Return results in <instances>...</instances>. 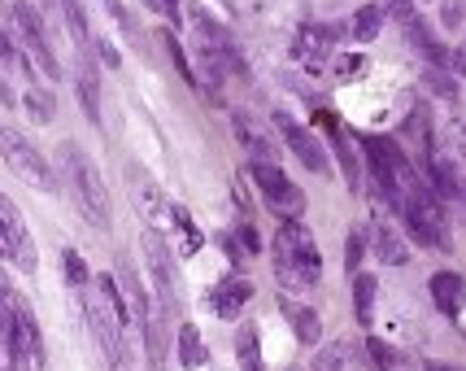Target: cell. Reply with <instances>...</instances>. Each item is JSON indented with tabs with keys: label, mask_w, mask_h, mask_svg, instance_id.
I'll return each instance as SVG.
<instances>
[{
	"label": "cell",
	"mask_w": 466,
	"mask_h": 371,
	"mask_svg": "<svg viewBox=\"0 0 466 371\" xmlns=\"http://www.w3.org/2000/svg\"><path fill=\"white\" fill-rule=\"evenodd\" d=\"M57 158H62V175H66V188H70V197L79 202V210L92 219V223H109V202H105V184H100V170L97 162L79 149V144H62L57 149Z\"/></svg>",
	"instance_id": "obj_1"
},
{
	"label": "cell",
	"mask_w": 466,
	"mask_h": 371,
	"mask_svg": "<svg viewBox=\"0 0 466 371\" xmlns=\"http://www.w3.org/2000/svg\"><path fill=\"white\" fill-rule=\"evenodd\" d=\"M275 271L288 284H318V275H323V254L314 249L309 232L297 219H288L275 237Z\"/></svg>",
	"instance_id": "obj_2"
},
{
	"label": "cell",
	"mask_w": 466,
	"mask_h": 371,
	"mask_svg": "<svg viewBox=\"0 0 466 371\" xmlns=\"http://www.w3.org/2000/svg\"><path fill=\"white\" fill-rule=\"evenodd\" d=\"M405 223H410V232L419 237V245L445 249V214H440V197H436L428 184H419V179L405 184Z\"/></svg>",
	"instance_id": "obj_3"
},
{
	"label": "cell",
	"mask_w": 466,
	"mask_h": 371,
	"mask_svg": "<svg viewBox=\"0 0 466 371\" xmlns=\"http://www.w3.org/2000/svg\"><path fill=\"white\" fill-rule=\"evenodd\" d=\"M83 310H88V324H92V332H97V345L105 349V358L114 363V367H123L127 363V354H123V315H118V306L105 298V289H92L88 298H83Z\"/></svg>",
	"instance_id": "obj_4"
},
{
	"label": "cell",
	"mask_w": 466,
	"mask_h": 371,
	"mask_svg": "<svg viewBox=\"0 0 466 371\" xmlns=\"http://www.w3.org/2000/svg\"><path fill=\"white\" fill-rule=\"evenodd\" d=\"M249 170H253V184L262 188V197H267V205L275 210V214H284V219H301V214H305V193H301L279 167L253 162Z\"/></svg>",
	"instance_id": "obj_5"
},
{
	"label": "cell",
	"mask_w": 466,
	"mask_h": 371,
	"mask_svg": "<svg viewBox=\"0 0 466 371\" xmlns=\"http://www.w3.org/2000/svg\"><path fill=\"white\" fill-rule=\"evenodd\" d=\"M0 149H4V162H9L13 175H22L27 184L44 188V193H57V179H53L48 162H44V158H39V153H35L31 144L13 132V127H4V132H0Z\"/></svg>",
	"instance_id": "obj_6"
},
{
	"label": "cell",
	"mask_w": 466,
	"mask_h": 371,
	"mask_svg": "<svg viewBox=\"0 0 466 371\" xmlns=\"http://www.w3.org/2000/svg\"><path fill=\"white\" fill-rule=\"evenodd\" d=\"M13 22H18V31L27 35L31 66H39L48 79H62V66H57V57H53V44H48V35H44V22H39V13H35L27 0H13Z\"/></svg>",
	"instance_id": "obj_7"
},
{
	"label": "cell",
	"mask_w": 466,
	"mask_h": 371,
	"mask_svg": "<svg viewBox=\"0 0 466 371\" xmlns=\"http://www.w3.org/2000/svg\"><path fill=\"white\" fill-rule=\"evenodd\" d=\"M275 123H279V135L288 140V149H292V153L301 158V167H305V170H314V175H327V153H323V144H318L314 135L305 132V127H301L297 118L279 114Z\"/></svg>",
	"instance_id": "obj_8"
},
{
	"label": "cell",
	"mask_w": 466,
	"mask_h": 371,
	"mask_svg": "<svg viewBox=\"0 0 466 371\" xmlns=\"http://www.w3.org/2000/svg\"><path fill=\"white\" fill-rule=\"evenodd\" d=\"M0 223H4V258L18 263L22 271H35V254L27 249V223L9 197H0Z\"/></svg>",
	"instance_id": "obj_9"
},
{
	"label": "cell",
	"mask_w": 466,
	"mask_h": 371,
	"mask_svg": "<svg viewBox=\"0 0 466 371\" xmlns=\"http://www.w3.org/2000/svg\"><path fill=\"white\" fill-rule=\"evenodd\" d=\"M249 298H253V284H249L244 275H227V280L209 293V306H214V315H218V319H240Z\"/></svg>",
	"instance_id": "obj_10"
},
{
	"label": "cell",
	"mask_w": 466,
	"mask_h": 371,
	"mask_svg": "<svg viewBox=\"0 0 466 371\" xmlns=\"http://www.w3.org/2000/svg\"><path fill=\"white\" fill-rule=\"evenodd\" d=\"M144 245H148V267H153V280H157V298L170 302L174 298V275H170V254H166V240L162 232H144Z\"/></svg>",
	"instance_id": "obj_11"
},
{
	"label": "cell",
	"mask_w": 466,
	"mask_h": 371,
	"mask_svg": "<svg viewBox=\"0 0 466 371\" xmlns=\"http://www.w3.org/2000/svg\"><path fill=\"white\" fill-rule=\"evenodd\" d=\"M432 302L445 310V315H458L466 302V280L458 271H436L432 275Z\"/></svg>",
	"instance_id": "obj_12"
},
{
	"label": "cell",
	"mask_w": 466,
	"mask_h": 371,
	"mask_svg": "<svg viewBox=\"0 0 466 371\" xmlns=\"http://www.w3.org/2000/svg\"><path fill=\"white\" fill-rule=\"evenodd\" d=\"M405 35H410V44H414V48H419V53H423V57H428L432 66H453V53H449V48H445V44L436 39L432 27H428L423 18L405 22Z\"/></svg>",
	"instance_id": "obj_13"
},
{
	"label": "cell",
	"mask_w": 466,
	"mask_h": 371,
	"mask_svg": "<svg viewBox=\"0 0 466 371\" xmlns=\"http://www.w3.org/2000/svg\"><path fill=\"white\" fill-rule=\"evenodd\" d=\"M79 105H83V114L100 123V79H97V66H92V57H79Z\"/></svg>",
	"instance_id": "obj_14"
},
{
	"label": "cell",
	"mask_w": 466,
	"mask_h": 371,
	"mask_svg": "<svg viewBox=\"0 0 466 371\" xmlns=\"http://www.w3.org/2000/svg\"><path fill=\"white\" fill-rule=\"evenodd\" d=\"M235 358H240V371H262V337H258L253 324L240 328V337H235Z\"/></svg>",
	"instance_id": "obj_15"
},
{
	"label": "cell",
	"mask_w": 466,
	"mask_h": 371,
	"mask_svg": "<svg viewBox=\"0 0 466 371\" xmlns=\"http://www.w3.org/2000/svg\"><path fill=\"white\" fill-rule=\"evenodd\" d=\"M375 254H379L384 267H405V263H410V245H405L397 232H388V228L375 237Z\"/></svg>",
	"instance_id": "obj_16"
},
{
	"label": "cell",
	"mask_w": 466,
	"mask_h": 371,
	"mask_svg": "<svg viewBox=\"0 0 466 371\" xmlns=\"http://www.w3.org/2000/svg\"><path fill=\"white\" fill-rule=\"evenodd\" d=\"M384 18H388V9L384 4H362L358 13H353V39H375L379 35V27H384Z\"/></svg>",
	"instance_id": "obj_17"
},
{
	"label": "cell",
	"mask_w": 466,
	"mask_h": 371,
	"mask_svg": "<svg viewBox=\"0 0 466 371\" xmlns=\"http://www.w3.org/2000/svg\"><path fill=\"white\" fill-rule=\"evenodd\" d=\"M200 363H205V345H200V332L192 328V324H183V328H179V367L197 371Z\"/></svg>",
	"instance_id": "obj_18"
},
{
	"label": "cell",
	"mask_w": 466,
	"mask_h": 371,
	"mask_svg": "<svg viewBox=\"0 0 466 371\" xmlns=\"http://www.w3.org/2000/svg\"><path fill=\"white\" fill-rule=\"evenodd\" d=\"M332 39H335L332 27H305L297 53L301 57H327V53H332Z\"/></svg>",
	"instance_id": "obj_19"
},
{
	"label": "cell",
	"mask_w": 466,
	"mask_h": 371,
	"mask_svg": "<svg viewBox=\"0 0 466 371\" xmlns=\"http://www.w3.org/2000/svg\"><path fill=\"white\" fill-rule=\"evenodd\" d=\"M353 310H358L362 324L375 319V275H358L353 280Z\"/></svg>",
	"instance_id": "obj_20"
},
{
	"label": "cell",
	"mask_w": 466,
	"mask_h": 371,
	"mask_svg": "<svg viewBox=\"0 0 466 371\" xmlns=\"http://www.w3.org/2000/svg\"><path fill=\"white\" fill-rule=\"evenodd\" d=\"M432 184L440 197H453L458 193V175H453V162L445 153H432Z\"/></svg>",
	"instance_id": "obj_21"
},
{
	"label": "cell",
	"mask_w": 466,
	"mask_h": 371,
	"mask_svg": "<svg viewBox=\"0 0 466 371\" xmlns=\"http://www.w3.org/2000/svg\"><path fill=\"white\" fill-rule=\"evenodd\" d=\"M292 332H297L301 345H318L323 341V324L314 310H292Z\"/></svg>",
	"instance_id": "obj_22"
},
{
	"label": "cell",
	"mask_w": 466,
	"mask_h": 371,
	"mask_svg": "<svg viewBox=\"0 0 466 371\" xmlns=\"http://www.w3.org/2000/svg\"><path fill=\"white\" fill-rule=\"evenodd\" d=\"M423 83L432 88L436 97H445V101H453V97H458V83H453V74H449L445 66H428V70H423Z\"/></svg>",
	"instance_id": "obj_23"
},
{
	"label": "cell",
	"mask_w": 466,
	"mask_h": 371,
	"mask_svg": "<svg viewBox=\"0 0 466 371\" xmlns=\"http://www.w3.org/2000/svg\"><path fill=\"white\" fill-rule=\"evenodd\" d=\"M27 109H31L39 123H53L57 101H53V92H48V88H31V92H27Z\"/></svg>",
	"instance_id": "obj_24"
},
{
	"label": "cell",
	"mask_w": 466,
	"mask_h": 371,
	"mask_svg": "<svg viewBox=\"0 0 466 371\" xmlns=\"http://www.w3.org/2000/svg\"><path fill=\"white\" fill-rule=\"evenodd\" d=\"M335 153H340V167H344V179H349V188H358V184H362V167H358L353 149L344 144V135H335Z\"/></svg>",
	"instance_id": "obj_25"
},
{
	"label": "cell",
	"mask_w": 466,
	"mask_h": 371,
	"mask_svg": "<svg viewBox=\"0 0 466 371\" xmlns=\"http://www.w3.org/2000/svg\"><path fill=\"white\" fill-rule=\"evenodd\" d=\"M62 9H66L70 35H74L79 44H88V18H83V4H79V0H62Z\"/></svg>",
	"instance_id": "obj_26"
},
{
	"label": "cell",
	"mask_w": 466,
	"mask_h": 371,
	"mask_svg": "<svg viewBox=\"0 0 466 371\" xmlns=\"http://www.w3.org/2000/svg\"><path fill=\"white\" fill-rule=\"evenodd\" d=\"M370 358H375V367L379 371H401V358L393 345H384L379 337H370Z\"/></svg>",
	"instance_id": "obj_27"
},
{
	"label": "cell",
	"mask_w": 466,
	"mask_h": 371,
	"mask_svg": "<svg viewBox=\"0 0 466 371\" xmlns=\"http://www.w3.org/2000/svg\"><path fill=\"white\" fill-rule=\"evenodd\" d=\"M340 363H344V345L332 341V345H323V354L314 358V367L309 371H340Z\"/></svg>",
	"instance_id": "obj_28"
},
{
	"label": "cell",
	"mask_w": 466,
	"mask_h": 371,
	"mask_svg": "<svg viewBox=\"0 0 466 371\" xmlns=\"http://www.w3.org/2000/svg\"><path fill=\"white\" fill-rule=\"evenodd\" d=\"M362 249H367V237H362V228H358V232H349V240H344V271H358Z\"/></svg>",
	"instance_id": "obj_29"
},
{
	"label": "cell",
	"mask_w": 466,
	"mask_h": 371,
	"mask_svg": "<svg viewBox=\"0 0 466 371\" xmlns=\"http://www.w3.org/2000/svg\"><path fill=\"white\" fill-rule=\"evenodd\" d=\"M62 267H66L70 284H88V267H83V258H79L74 249H66V254H62Z\"/></svg>",
	"instance_id": "obj_30"
},
{
	"label": "cell",
	"mask_w": 466,
	"mask_h": 371,
	"mask_svg": "<svg viewBox=\"0 0 466 371\" xmlns=\"http://www.w3.org/2000/svg\"><path fill=\"white\" fill-rule=\"evenodd\" d=\"M384 9L393 13V18H401V22H414L419 13H414V4L410 0H384Z\"/></svg>",
	"instance_id": "obj_31"
},
{
	"label": "cell",
	"mask_w": 466,
	"mask_h": 371,
	"mask_svg": "<svg viewBox=\"0 0 466 371\" xmlns=\"http://www.w3.org/2000/svg\"><path fill=\"white\" fill-rule=\"evenodd\" d=\"M166 53H170V62H174V66H179V70H183V74H188V79H192V66H188V57H183V48L174 44V35H166Z\"/></svg>",
	"instance_id": "obj_32"
},
{
	"label": "cell",
	"mask_w": 466,
	"mask_h": 371,
	"mask_svg": "<svg viewBox=\"0 0 466 371\" xmlns=\"http://www.w3.org/2000/svg\"><path fill=\"white\" fill-rule=\"evenodd\" d=\"M97 53H100V62H105V66H109V70H114V66H118V62H123V57H118V48H114V44H105V39H100V44H97Z\"/></svg>",
	"instance_id": "obj_33"
},
{
	"label": "cell",
	"mask_w": 466,
	"mask_h": 371,
	"mask_svg": "<svg viewBox=\"0 0 466 371\" xmlns=\"http://www.w3.org/2000/svg\"><path fill=\"white\" fill-rule=\"evenodd\" d=\"M358 70H362V57H358V53H349V57L340 62V74H358Z\"/></svg>",
	"instance_id": "obj_34"
},
{
	"label": "cell",
	"mask_w": 466,
	"mask_h": 371,
	"mask_svg": "<svg viewBox=\"0 0 466 371\" xmlns=\"http://www.w3.org/2000/svg\"><path fill=\"white\" fill-rule=\"evenodd\" d=\"M240 240H244V249H258V232L253 228H240Z\"/></svg>",
	"instance_id": "obj_35"
},
{
	"label": "cell",
	"mask_w": 466,
	"mask_h": 371,
	"mask_svg": "<svg viewBox=\"0 0 466 371\" xmlns=\"http://www.w3.org/2000/svg\"><path fill=\"white\" fill-rule=\"evenodd\" d=\"M449 70H462V74H466V44L453 53V66H449Z\"/></svg>",
	"instance_id": "obj_36"
},
{
	"label": "cell",
	"mask_w": 466,
	"mask_h": 371,
	"mask_svg": "<svg viewBox=\"0 0 466 371\" xmlns=\"http://www.w3.org/2000/svg\"><path fill=\"white\" fill-rule=\"evenodd\" d=\"M428 371H458V367H449V363H436V358H432V363H428Z\"/></svg>",
	"instance_id": "obj_37"
},
{
	"label": "cell",
	"mask_w": 466,
	"mask_h": 371,
	"mask_svg": "<svg viewBox=\"0 0 466 371\" xmlns=\"http://www.w3.org/2000/svg\"><path fill=\"white\" fill-rule=\"evenodd\" d=\"M174 4H179V0H174Z\"/></svg>",
	"instance_id": "obj_38"
},
{
	"label": "cell",
	"mask_w": 466,
	"mask_h": 371,
	"mask_svg": "<svg viewBox=\"0 0 466 371\" xmlns=\"http://www.w3.org/2000/svg\"><path fill=\"white\" fill-rule=\"evenodd\" d=\"M292 371H297V367H292Z\"/></svg>",
	"instance_id": "obj_39"
}]
</instances>
